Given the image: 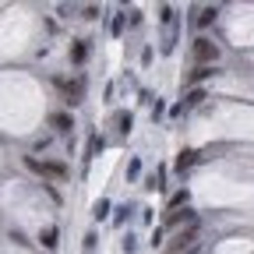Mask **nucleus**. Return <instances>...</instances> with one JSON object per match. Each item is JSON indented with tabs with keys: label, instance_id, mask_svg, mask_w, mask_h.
I'll return each mask as SVG.
<instances>
[{
	"label": "nucleus",
	"instance_id": "423d86ee",
	"mask_svg": "<svg viewBox=\"0 0 254 254\" xmlns=\"http://www.w3.org/2000/svg\"><path fill=\"white\" fill-rule=\"evenodd\" d=\"M215 74H219L215 67H194V71L187 74V85H190V88H201V81H208V78H215Z\"/></svg>",
	"mask_w": 254,
	"mask_h": 254
},
{
	"label": "nucleus",
	"instance_id": "4468645a",
	"mask_svg": "<svg viewBox=\"0 0 254 254\" xmlns=\"http://www.w3.org/2000/svg\"><path fill=\"white\" fill-rule=\"evenodd\" d=\"M201 103H205V88H190V92H187V103H184V106H201Z\"/></svg>",
	"mask_w": 254,
	"mask_h": 254
},
{
	"label": "nucleus",
	"instance_id": "6ab92c4d",
	"mask_svg": "<svg viewBox=\"0 0 254 254\" xmlns=\"http://www.w3.org/2000/svg\"><path fill=\"white\" fill-rule=\"evenodd\" d=\"M81 18H88V21H95V18H99V7H95V4H88V7H85V14H81Z\"/></svg>",
	"mask_w": 254,
	"mask_h": 254
},
{
	"label": "nucleus",
	"instance_id": "1a4fd4ad",
	"mask_svg": "<svg viewBox=\"0 0 254 254\" xmlns=\"http://www.w3.org/2000/svg\"><path fill=\"white\" fill-rule=\"evenodd\" d=\"M71 60L74 64H85L88 60V39H74L71 43Z\"/></svg>",
	"mask_w": 254,
	"mask_h": 254
},
{
	"label": "nucleus",
	"instance_id": "dca6fc26",
	"mask_svg": "<svg viewBox=\"0 0 254 254\" xmlns=\"http://www.w3.org/2000/svg\"><path fill=\"white\" fill-rule=\"evenodd\" d=\"M187 201H190V194H187V190H177V194L170 198V212H177V208H180V205H187Z\"/></svg>",
	"mask_w": 254,
	"mask_h": 254
},
{
	"label": "nucleus",
	"instance_id": "0eeeda50",
	"mask_svg": "<svg viewBox=\"0 0 254 254\" xmlns=\"http://www.w3.org/2000/svg\"><path fill=\"white\" fill-rule=\"evenodd\" d=\"M198 159H201V152H194V148H184V152L177 155V170H180V173H184V170H190V166L198 163Z\"/></svg>",
	"mask_w": 254,
	"mask_h": 254
},
{
	"label": "nucleus",
	"instance_id": "20e7f679",
	"mask_svg": "<svg viewBox=\"0 0 254 254\" xmlns=\"http://www.w3.org/2000/svg\"><path fill=\"white\" fill-rule=\"evenodd\" d=\"M194 237H198V222H194V226H187V230H180V233L173 237L170 254H184V247H194Z\"/></svg>",
	"mask_w": 254,
	"mask_h": 254
},
{
	"label": "nucleus",
	"instance_id": "a211bd4d",
	"mask_svg": "<svg viewBox=\"0 0 254 254\" xmlns=\"http://www.w3.org/2000/svg\"><path fill=\"white\" fill-rule=\"evenodd\" d=\"M138 173H141V163H138V159H131V166H127V177H131V180H134Z\"/></svg>",
	"mask_w": 254,
	"mask_h": 254
},
{
	"label": "nucleus",
	"instance_id": "7ed1b4c3",
	"mask_svg": "<svg viewBox=\"0 0 254 254\" xmlns=\"http://www.w3.org/2000/svg\"><path fill=\"white\" fill-rule=\"evenodd\" d=\"M57 88L64 92L67 106H78V103H81V95H85V81H81V78H78V81H64V78H57Z\"/></svg>",
	"mask_w": 254,
	"mask_h": 254
},
{
	"label": "nucleus",
	"instance_id": "ddd939ff",
	"mask_svg": "<svg viewBox=\"0 0 254 254\" xmlns=\"http://www.w3.org/2000/svg\"><path fill=\"white\" fill-rule=\"evenodd\" d=\"M215 18H219V7H201V14H198V25H201V28H208Z\"/></svg>",
	"mask_w": 254,
	"mask_h": 254
},
{
	"label": "nucleus",
	"instance_id": "f8f14e48",
	"mask_svg": "<svg viewBox=\"0 0 254 254\" xmlns=\"http://www.w3.org/2000/svg\"><path fill=\"white\" fill-rule=\"evenodd\" d=\"M39 244H43L46 251H53V247H57V226H46V230H39Z\"/></svg>",
	"mask_w": 254,
	"mask_h": 254
},
{
	"label": "nucleus",
	"instance_id": "aec40b11",
	"mask_svg": "<svg viewBox=\"0 0 254 254\" xmlns=\"http://www.w3.org/2000/svg\"><path fill=\"white\" fill-rule=\"evenodd\" d=\"M95 240H99V237H95V230H88V233H85V251H92Z\"/></svg>",
	"mask_w": 254,
	"mask_h": 254
},
{
	"label": "nucleus",
	"instance_id": "9b49d317",
	"mask_svg": "<svg viewBox=\"0 0 254 254\" xmlns=\"http://www.w3.org/2000/svg\"><path fill=\"white\" fill-rule=\"evenodd\" d=\"M113 124H117V131H120V134H131L134 117H131V113H117V117H113Z\"/></svg>",
	"mask_w": 254,
	"mask_h": 254
},
{
	"label": "nucleus",
	"instance_id": "6e6552de",
	"mask_svg": "<svg viewBox=\"0 0 254 254\" xmlns=\"http://www.w3.org/2000/svg\"><path fill=\"white\" fill-rule=\"evenodd\" d=\"M184 222H187V226H194V212H190V208H184V212H170V219H166V226H184Z\"/></svg>",
	"mask_w": 254,
	"mask_h": 254
},
{
	"label": "nucleus",
	"instance_id": "f3484780",
	"mask_svg": "<svg viewBox=\"0 0 254 254\" xmlns=\"http://www.w3.org/2000/svg\"><path fill=\"white\" fill-rule=\"evenodd\" d=\"M124 25H127V18H124V14H117V18H113V36H120Z\"/></svg>",
	"mask_w": 254,
	"mask_h": 254
},
{
	"label": "nucleus",
	"instance_id": "9d476101",
	"mask_svg": "<svg viewBox=\"0 0 254 254\" xmlns=\"http://www.w3.org/2000/svg\"><path fill=\"white\" fill-rule=\"evenodd\" d=\"M103 145H106V141H103V134H92V138H88V145H85V159H95V155L103 152Z\"/></svg>",
	"mask_w": 254,
	"mask_h": 254
},
{
	"label": "nucleus",
	"instance_id": "2eb2a0df",
	"mask_svg": "<svg viewBox=\"0 0 254 254\" xmlns=\"http://www.w3.org/2000/svg\"><path fill=\"white\" fill-rule=\"evenodd\" d=\"M92 215H95V219H106V215H110V201H106V198H99V201L92 205Z\"/></svg>",
	"mask_w": 254,
	"mask_h": 254
},
{
	"label": "nucleus",
	"instance_id": "f03ea898",
	"mask_svg": "<svg viewBox=\"0 0 254 254\" xmlns=\"http://www.w3.org/2000/svg\"><path fill=\"white\" fill-rule=\"evenodd\" d=\"M25 166L32 173H39V177H50V180H64V177H67V166H64V163H39L36 155H25Z\"/></svg>",
	"mask_w": 254,
	"mask_h": 254
},
{
	"label": "nucleus",
	"instance_id": "f257e3e1",
	"mask_svg": "<svg viewBox=\"0 0 254 254\" xmlns=\"http://www.w3.org/2000/svg\"><path fill=\"white\" fill-rule=\"evenodd\" d=\"M190 53H194L198 67H215V60H219V46H215L208 36H198L194 46H190Z\"/></svg>",
	"mask_w": 254,
	"mask_h": 254
},
{
	"label": "nucleus",
	"instance_id": "39448f33",
	"mask_svg": "<svg viewBox=\"0 0 254 254\" xmlns=\"http://www.w3.org/2000/svg\"><path fill=\"white\" fill-rule=\"evenodd\" d=\"M50 127H57L60 134H71L74 131V117L64 113V110H57V113H50Z\"/></svg>",
	"mask_w": 254,
	"mask_h": 254
}]
</instances>
